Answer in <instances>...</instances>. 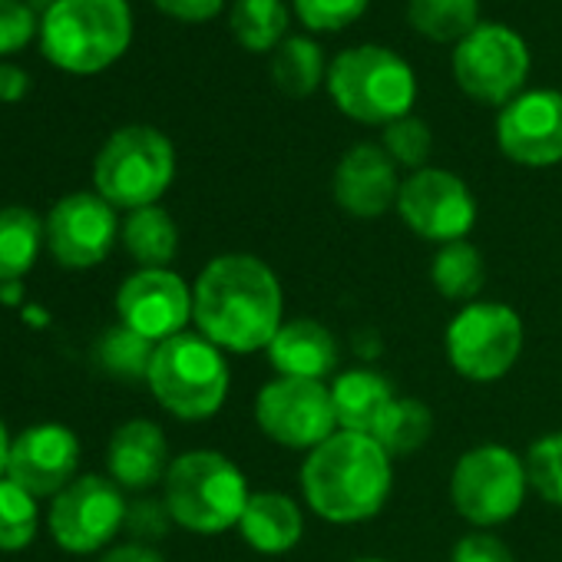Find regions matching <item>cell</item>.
<instances>
[{"instance_id":"cell-36","label":"cell","mask_w":562,"mask_h":562,"mask_svg":"<svg viewBox=\"0 0 562 562\" xmlns=\"http://www.w3.org/2000/svg\"><path fill=\"white\" fill-rule=\"evenodd\" d=\"M450 562H516L513 549L490 529H473L463 532L453 549H450Z\"/></svg>"},{"instance_id":"cell-10","label":"cell","mask_w":562,"mask_h":562,"mask_svg":"<svg viewBox=\"0 0 562 562\" xmlns=\"http://www.w3.org/2000/svg\"><path fill=\"white\" fill-rule=\"evenodd\" d=\"M255 427L261 437L285 450H315L338 434L335 401L328 381L271 378L255 394Z\"/></svg>"},{"instance_id":"cell-30","label":"cell","mask_w":562,"mask_h":562,"mask_svg":"<svg viewBox=\"0 0 562 562\" xmlns=\"http://www.w3.org/2000/svg\"><path fill=\"white\" fill-rule=\"evenodd\" d=\"M156 345L146 341L143 335L130 331L126 325H113L103 331V338L97 341V364L116 378V381H146L149 378V364H153Z\"/></svg>"},{"instance_id":"cell-19","label":"cell","mask_w":562,"mask_h":562,"mask_svg":"<svg viewBox=\"0 0 562 562\" xmlns=\"http://www.w3.org/2000/svg\"><path fill=\"white\" fill-rule=\"evenodd\" d=\"M169 463H172L169 440L156 420L133 417L113 430L106 447V467H110V480L120 490L146 493L153 486H162Z\"/></svg>"},{"instance_id":"cell-41","label":"cell","mask_w":562,"mask_h":562,"mask_svg":"<svg viewBox=\"0 0 562 562\" xmlns=\"http://www.w3.org/2000/svg\"><path fill=\"white\" fill-rule=\"evenodd\" d=\"M11 443H14V437L8 434V424L0 420V480L8 476V457H11Z\"/></svg>"},{"instance_id":"cell-42","label":"cell","mask_w":562,"mask_h":562,"mask_svg":"<svg viewBox=\"0 0 562 562\" xmlns=\"http://www.w3.org/2000/svg\"><path fill=\"white\" fill-rule=\"evenodd\" d=\"M21 295H24V285H21V281H8V285H0V302H4V305H18Z\"/></svg>"},{"instance_id":"cell-18","label":"cell","mask_w":562,"mask_h":562,"mask_svg":"<svg viewBox=\"0 0 562 562\" xmlns=\"http://www.w3.org/2000/svg\"><path fill=\"white\" fill-rule=\"evenodd\" d=\"M401 182L404 179L397 176V162L384 153V146L358 143L338 159L331 192L345 215L371 222L397 209Z\"/></svg>"},{"instance_id":"cell-40","label":"cell","mask_w":562,"mask_h":562,"mask_svg":"<svg viewBox=\"0 0 562 562\" xmlns=\"http://www.w3.org/2000/svg\"><path fill=\"white\" fill-rule=\"evenodd\" d=\"M97 562H166V559L149 542H120V546L106 549Z\"/></svg>"},{"instance_id":"cell-26","label":"cell","mask_w":562,"mask_h":562,"mask_svg":"<svg viewBox=\"0 0 562 562\" xmlns=\"http://www.w3.org/2000/svg\"><path fill=\"white\" fill-rule=\"evenodd\" d=\"M325 80V50L312 37H285L271 54V83L292 100H308Z\"/></svg>"},{"instance_id":"cell-35","label":"cell","mask_w":562,"mask_h":562,"mask_svg":"<svg viewBox=\"0 0 562 562\" xmlns=\"http://www.w3.org/2000/svg\"><path fill=\"white\" fill-rule=\"evenodd\" d=\"M41 37V14L27 0H0V57L21 54Z\"/></svg>"},{"instance_id":"cell-14","label":"cell","mask_w":562,"mask_h":562,"mask_svg":"<svg viewBox=\"0 0 562 562\" xmlns=\"http://www.w3.org/2000/svg\"><path fill=\"white\" fill-rule=\"evenodd\" d=\"M116 212L120 209H113L100 192H70L57 199L44 218L47 248L57 265L70 271H87L106 261L123 232Z\"/></svg>"},{"instance_id":"cell-22","label":"cell","mask_w":562,"mask_h":562,"mask_svg":"<svg viewBox=\"0 0 562 562\" xmlns=\"http://www.w3.org/2000/svg\"><path fill=\"white\" fill-rule=\"evenodd\" d=\"M328 384H331L338 430H355V434H374L387 407L401 397L391 378L378 368H348L338 371Z\"/></svg>"},{"instance_id":"cell-23","label":"cell","mask_w":562,"mask_h":562,"mask_svg":"<svg viewBox=\"0 0 562 562\" xmlns=\"http://www.w3.org/2000/svg\"><path fill=\"white\" fill-rule=\"evenodd\" d=\"M430 285L437 289L440 299H447L460 308L470 302H480V292L486 285L483 251L470 238L440 245L430 258Z\"/></svg>"},{"instance_id":"cell-9","label":"cell","mask_w":562,"mask_h":562,"mask_svg":"<svg viewBox=\"0 0 562 562\" xmlns=\"http://www.w3.org/2000/svg\"><path fill=\"white\" fill-rule=\"evenodd\" d=\"M526 328L516 308L503 302H470L463 305L447 331H443V355L453 374L470 384H496L503 381L519 355H522Z\"/></svg>"},{"instance_id":"cell-12","label":"cell","mask_w":562,"mask_h":562,"mask_svg":"<svg viewBox=\"0 0 562 562\" xmlns=\"http://www.w3.org/2000/svg\"><path fill=\"white\" fill-rule=\"evenodd\" d=\"M130 503L110 476H77L60 490L47 513V529L64 552L93 555L103 552L126 526Z\"/></svg>"},{"instance_id":"cell-34","label":"cell","mask_w":562,"mask_h":562,"mask_svg":"<svg viewBox=\"0 0 562 562\" xmlns=\"http://www.w3.org/2000/svg\"><path fill=\"white\" fill-rule=\"evenodd\" d=\"M371 0H295V14L308 31H322V34H338L345 27H351Z\"/></svg>"},{"instance_id":"cell-15","label":"cell","mask_w":562,"mask_h":562,"mask_svg":"<svg viewBox=\"0 0 562 562\" xmlns=\"http://www.w3.org/2000/svg\"><path fill=\"white\" fill-rule=\"evenodd\" d=\"M116 318L153 345L182 335L192 322V285L172 268H136L116 289Z\"/></svg>"},{"instance_id":"cell-1","label":"cell","mask_w":562,"mask_h":562,"mask_svg":"<svg viewBox=\"0 0 562 562\" xmlns=\"http://www.w3.org/2000/svg\"><path fill=\"white\" fill-rule=\"evenodd\" d=\"M192 325L225 355H258L285 325V292L274 268L248 251L205 261L192 281Z\"/></svg>"},{"instance_id":"cell-4","label":"cell","mask_w":562,"mask_h":562,"mask_svg":"<svg viewBox=\"0 0 562 562\" xmlns=\"http://www.w3.org/2000/svg\"><path fill=\"white\" fill-rule=\"evenodd\" d=\"M44 57L74 77L113 67L133 44V11L126 0H57L41 18Z\"/></svg>"},{"instance_id":"cell-17","label":"cell","mask_w":562,"mask_h":562,"mask_svg":"<svg viewBox=\"0 0 562 562\" xmlns=\"http://www.w3.org/2000/svg\"><path fill=\"white\" fill-rule=\"evenodd\" d=\"M80 467V437L57 420L24 427L8 457V480L27 490L31 496H57L77 480Z\"/></svg>"},{"instance_id":"cell-38","label":"cell","mask_w":562,"mask_h":562,"mask_svg":"<svg viewBox=\"0 0 562 562\" xmlns=\"http://www.w3.org/2000/svg\"><path fill=\"white\" fill-rule=\"evenodd\" d=\"M153 4L172 18V21H182V24H205L212 18H218L225 0H153Z\"/></svg>"},{"instance_id":"cell-7","label":"cell","mask_w":562,"mask_h":562,"mask_svg":"<svg viewBox=\"0 0 562 562\" xmlns=\"http://www.w3.org/2000/svg\"><path fill=\"white\" fill-rule=\"evenodd\" d=\"M176 179L172 139L146 123L116 130L93 159V192H100L113 209H146L159 205Z\"/></svg>"},{"instance_id":"cell-3","label":"cell","mask_w":562,"mask_h":562,"mask_svg":"<svg viewBox=\"0 0 562 562\" xmlns=\"http://www.w3.org/2000/svg\"><path fill=\"white\" fill-rule=\"evenodd\" d=\"M248 496L245 470L222 450H186L172 457L162 480V503L172 522L195 536L238 529Z\"/></svg>"},{"instance_id":"cell-37","label":"cell","mask_w":562,"mask_h":562,"mask_svg":"<svg viewBox=\"0 0 562 562\" xmlns=\"http://www.w3.org/2000/svg\"><path fill=\"white\" fill-rule=\"evenodd\" d=\"M169 522H172V516H169V509H166L162 499H139L126 513V526L136 536V542H149V539L166 536V526Z\"/></svg>"},{"instance_id":"cell-6","label":"cell","mask_w":562,"mask_h":562,"mask_svg":"<svg viewBox=\"0 0 562 562\" xmlns=\"http://www.w3.org/2000/svg\"><path fill=\"white\" fill-rule=\"evenodd\" d=\"M325 83L335 106L364 126H391L411 116L417 100V77L411 64L378 44L338 54Z\"/></svg>"},{"instance_id":"cell-24","label":"cell","mask_w":562,"mask_h":562,"mask_svg":"<svg viewBox=\"0 0 562 562\" xmlns=\"http://www.w3.org/2000/svg\"><path fill=\"white\" fill-rule=\"evenodd\" d=\"M120 238L139 268H169L179 255V225L162 205L130 212L123 218Z\"/></svg>"},{"instance_id":"cell-31","label":"cell","mask_w":562,"mask_h":562,"mask_svg":"<svg viewBox=\"0 0 562 562\" xmlns=\"http://www.w3.org/2000/svg\"><path fill=\"white\" fill-rule=\"evenodd\" d=\"M41 529V509L37 496L11 483L8 476L0 480V552H21L37 539Z\"/></svg>"},{"instance_id":"cell-11","label":"cell","mask_w":562,"mask_h":562,"mask_svg":"<svg viewBox=\"0 0 562 562\" xmlns=\"http://www.w3.org/2000/svg\"><path fill=\"white\" fill-rule=\"evenodd\" d=\"M529 77L526 41L503 24H480L470 37L453 47L457 87L486 106H506L516 100Z\"/></svg>"},{"instance_id":"cell-16","label":"cell","mask_w":562,"mask_h":562,"mask_svg":"<svg viewBox=\"0 0 562 562\" xmlns=\"http://www.w3.org/2000/svg\"><path fill=\"white\" fill-rule=\"evenodd\" d=\"M499 153L526 169L562 162V93L522 90L496 116Z\"/></svg>"},{"instance_id":"cell-8","label":"cell","mask_w":562,"mask_h":562,"mask_svg":"<svg viewBox=\"0 0 562 562\" xmlns=\"http://www.w3.org/2000/svg\"><path fill=\"white\" fill-rule=\"evenodd\" d=\"M526 460L506 443H476L450 470V503L473 529L506 526L526 503Z\"/></svg>"},{"instance_id":"cell-28","label":"cell","mask_w":562,"mask_h":562,"mask_svg":"<svg viewBox=\"0 0 562 562\" xmlns=\"http://www.w3.org/2000/svg\"><path fill=\"white\" fill-rule=\"evenodd\" d=\"M228 27L241 50L274 54L289 37V8L281 0H235Z\"/></svg>"},{"instance_id":"cell-29","label":"cell","mask_w":562,"mask_h":562,"mask_svg":"<svg viewBox=\"0 0 562 562\" xmlns=\"http://www.w3.org/2000/svg\"><path fill=\"white\" fill-rule=\"evenodd\" d=\"M411 27L437 44H460L480 27V0H407Z\"/></svg>"},{"instance_id":"cell-20","label":"cell","mask_w":562,"mask_h":562,"mask_svg":"<svg viewBox=\"0 0 562 562\" xmlns=\"http://www.w3.org/2000/svg\"><path fill=\"white\" fill-rule=\"evenodd\" d=\"M268 364L278 378L331 381L341 364V345L328 325L315 318H285L271 345L265 348Z\"/></svg>"},{"instance_id":"cell-43","label":"cell","mask_w":562,"mask_h":562,"mask_svg":"<svg viewBox=\"0 0 562 562\" xmlns=\"http://www.w3.org/2000/svg\"><path fill=\"white\" fill-rule=\"evenodd\" d=\"M348 562H394V559H384V555H355Z\"/></svg>"},{"instance_id":"cell-33","label":"cell","mask_w":562,"mask_h":562,"mask_svg":"<svg viewBox=\"0 0 562 562\" xmlns=\"http://www.w3.org/2000/svg\"><path fill=\"white\" fill-rule=\"evenodd\" d=\"M384 153L397 162V169H424L430 153H434V133L424 120H417L414 113L384 126Z\"/></svg>"},{"instance_id":"cell-13","label":"cell","mask_w":562,"mask_h":562,"mask_svg":"<svg viewBox=\"0 0 562 562\" xmlns=\"http://www.w3.org/2000/svg\"><path fill=\"white\" fill-rule=\"evenodd\" d=\"M397 215L417 238L440 248L470 238L480 209L476 195L457 172L424 166L401 182Z\"/></svg>"},{"instance_id":"cell-5","label":"cell","mask_w":562,"mask_h":562,"mask_svg":"<svg viewBox=\"0 0 562 562\" xmlns=\"http://www.w3.org/2000/svg\"><path fill=\"white\" fill-rule=\"evenodd\" d=\"M146 384L156 404L176 420H209L228 401L232 371L222 348L199 331H182L156 345Z\"/></svg>"},{"instance_id":"cell-2","label":"cell","mask_w":562,"mask_h":562,"mask_svg":"<svg viewBox=\"0 0 562 562\" xmlns=\"http://www.w3.org/2000/svg\"><path fill=\"white\" fill-rule=\"evenodd\" d=\"M299 483L302 503L318 519L358 526L387 506L394 493V460L371 434L338 430L305 453Z\"/></svg>"},{"instance_id":"cell-25","label":"cell","mask_w":562,"mask_h":562,"mask_svg":"<svg viewBox=\"0 0 562 562\" xmlns=\"http://www.w3.org/2000/svg\"><path fill=\"white\" fill-rule=\"evenodd\" d=\"M44 241V218L31 205L0 209V285L24 281V274L37 265Z\"/></svg>"},{"instance_id":"cell-27","label":"cell","mask_w":562,"mask_h":562,"mask_svg":"<svg viewBox=\"0 0 562 562\" xmlns=\"http://www.w3.org/2000/svg\"><path fill=\"white\" fill-rule=\"evenodd\" d=\"M371 437L391 453L394 463L397 460H407V457L420 453L424 443L434 437V411L420 397L401 394L387 407V414L381 417V424H378V430Z\"/></svg>"},{"instance_id":"cell-32","label":"cell","mask_w":562,"mask_h":562,"mask_svg":"<svg viewBox=\"0 0 562 562\" xmlns=\"http://www.w3.org/2000/svg\"><path fill=\"white\" fill-rule=\"evenodd\" d=\"M526 460V476H529V490L562 509V430L542 434L539 440H532L522 453Z\"/></svg>"},{"instance_id":"cell-21","label":"cell","mask_w":562,"mask_h":562,"mask_svg":"<svg viewBox=\"0 0 562 562\" xmlns=\"http://www.w3.org/2000/svg\"><path fill=\"white\" fill-rule=\"evenodd\" d=\"M238 536L258 555H285L305 536V509L281 490H251L238 519Z\"/></svg>"},{"instance_id":"cell-39","label":"cell","mask_w":562,"mask_h":562,"mask_svg":"<svg viewBox=\"0 0 562 562\" xmlns=\"http://www.w3.org/2000/svg\"><path fill=\"white\" fill-rule=\"evenodd\" d=\"M31 93V74L18 64H0V103H21Z\"/></svg>"}]
</instances>
